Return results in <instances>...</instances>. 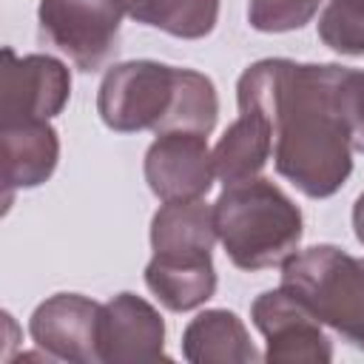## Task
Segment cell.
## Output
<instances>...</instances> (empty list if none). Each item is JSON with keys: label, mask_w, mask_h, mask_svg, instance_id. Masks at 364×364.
Segmentation results:
<instances>
[{"label": "cell", "mask_w": 364, "mask_h": 364, "mask_svg": "<svg viewBox=\"0 0 364 364\" xmlns=\"http://www.w3.org/2000/svg\"><path fill=\"white\" fill-rule=\"evenodd\" d=\"M338 63L267 57L236 82L239 114H259L273 139V165L296 191L327 199L353 173L350 128L338 102Z\"/></svg>", "instance_id": "obj_1"}, {"label": "cell", "mask_w": 364, "mask_h": 364, "mask_svg": "<svg viewBox=\"0 0 364 364\" xmlns=\"http://www.w3.org/2000/svg\"><path fill=\"white\" fill-rule=\"evenodd\" d=\"M97 114L117 134L191 131L208 136L219 117V94L208 74L156 60H128L105 71Z\"/></svg>", "instance_id": "obj_2"}, {"label": "cell", "mask_w": 364, "mask_h": 364, "mask_svg": "<svg viewBox=\"0 0 364 364\" xmlns=\"http://www.w3.org/2000/svg\"><path fill=\"white\" fill-rule=\"evenodd\" d=\"M213 225L228 259L250 273L284 264L304 236L299 205L264 176L225 185L213 202Z\"/></svg>", "instance_id": "obj_3"}, {"label": "cell", "mask_w": 364, "mask_h": 364, "mask_svg": "<svg viewBox=\"0 0 364 364\" xmlns=\"http://www.w3.org/2000/svg\"><path fill=\"white\" fill-rule=\"evenodd\" d=\"M282 287L364 353V259L336 245L296 250L282 264Z\"/></svg>", "instance_id": "obj_4"}, {"label": "cell", "mask_w": 364, "mask_h": 364, "mask_svg": "<svg viewBox=\"0 0 364 364\" xmlns=\"http://www.w3.org/2000/svg\"><path fill=\"white\" fill-rule=\"evenodd\" d=\"M122 0H40V40L82 71H100L119 48Z\"/></svg>", "instance_id": "obj_5"}, {"label": "cell", "mask_w": 364, "mask_h": 364, "mask_svg": "<svg viewBox=\"0 0 364 364\" xmlns=\"http://www.w3.org/2000/svg\"><path fill=\"white\" fill-rule=\"evenodd\" d=\"M71 97L68 65L51 54H14L3 46L0 65V125L48 122Z\"/></svg>", "instance_id": "obj_6"}, {"label": "cell", "mask_w": 364, "mask_h": 364, "mask_svg": "<svg viewBox=\"0 0 364 364\" xmlns=\"http://www.w3.org/2000/svg\"><path fill=\"white\" fill-rule=\"evenodd\" d=\"M250 318L264 336V361L273 364H330L333 341L321 321L284 287L264 290L250 304Z\"/></svg>", "instance_id": "obj_7"}, {"label": "cell", "mask_w": 364, "mask_h": 364, "mask_svg": "<svg viewBox=\"0 0 364 364\" xmlns=\"http://www.w3.org/2000/svg\"><path fill=\"white\" fill-rule=\"evenodd\" d=\"M100 307L82 293H54L34 307L28 333L51 361L100 364Z\"/></svg>", "instance_id": "obj_8"}, {"label": "cell", "mask_w": 364, "mask_h": 364, "mask_svg": "<svg viewBox=\"0 0 364 364\" xmlns=\"http://www.w3.org/2000/svg\"><path fill=\"white\" fill-rule=\"evenodd\" d=\"M145 182L162 202L202 199L213 185V151L208 136L191 131L159 134L145 151Z\"/></svg>", "instance_id": "obj_9"}, {"label": "cell", "mask_w": 364, "mask_h": 364, "mask_svg": "<svg viewBox=\"0 0 364 364\" xmlns=\"http://www.w3.org/2000/svg\"><path fill=\"white\" fill-rule=\"evenodd\" d=\"M100 364H139L165 355V321L159 310L136 293H117L100 307L97 327Z\"/></svg>", "instance_id": "obj_10"}, {"label": "cell", "mask_w": 364, "mask_h": 364, "mask_svg": "<svg viewBox=\"0 0 364 364\" xmlns=\"http://www.w3.org/2000/svg\"><path fill=\"white\" fill-rule=\"evenodd\" d=\"M60 162V136L51 122L0 125V165L6 208L14 191H28L51 179Z\"/></svg>", "instance_id": "obj_11"}, {"label": "cell", "mask_w": 364, "mask_h": 364, "mask_svg": "<svg viewBox=\"0 0 364 364\" xmlns=\"http://www.w3.org/2000/svg\"><path fill=\"white\" fill-rule=\"evenodd\" d=\"M182 355L191 364H253L262 358L245 321L225 307L202 310L188 321L182 333Z\"/></svg>", "instance_id": "obj_12"}, {"label": "cell", "mask_w": 364, "mask_h": 364, "mask_svg": "<svg viewBox=\"0 0 364 364\" xmlns=\"http://www.w3.org/2000/svg\"><path fill=\"white\" fill-rule=\"evenodd\" d=\"M145 284L171 313L202 307L216 293L213 256H159L145 264Z\"/></svg>", "instance_id": "obj_13"}, {"label": "cell", "mask_w": 364, "mask_h": 364, "mask_svg": "<svg viewBox=\"0 0 364 364\" xmlns=\"http://www.w3.org/2000/svg\"><path fill=\"white\" fill-rule=\"evenodd\" d=\"M213 205L205 199L162 202L151 219V247L159 256H213Z\"/></svg>", "instance_id": "obj_14"}, {"label": "cell", "mask_w": 364, "mask_h": 364, "mask_svg": "<svg viewBox=\"0 0 364 364\" xmlns=\"http://www.w3.org/2000/svg\"><path fill=\"white\" fill-rule=\"evenodd\" d=\"M273 156L270 128L259 114H239L213 148V171L222 185H236L262 176Z\"/></svg>", "instance_id": "obj_15"}, {"label": "cell", "mask_w": 364, "mask_h": 364, "mask_svg": "<svg viewBox=\"0 0 364 364\" xmlns=\"http://www.w3.org/2000/svg\"><path fill=\"white\" fill-rule=\"evenodd\" d=\"M125 14L179 40H202L219 23V0H122Z\"/></svg>", "instance_id": "obj_16"}, {"label": "cell", "mask_w": 364, "mask_h": 364, "mask_svg": "<svg viewBox=\"0 0 364 364\" xmlns=\"http://www.w3.org/2000/svg\"><path fill=\"white\" fill-rule=\"evenodd\" d=\"M324 0H247V23L262 34L304 28Z\"/></svg>", "instance_id": "obj_17"}, {"label": "cell", "mask_w": 364, "mask_h": 364, "mask_svg": "<svg viewBox=\"0 0 364 364\" xmlns=\"http://www.w3.org/2000/svg\"><path fill=\"white\" fill-rule=\"evenodd\" d=\"M318 37L327 48L347 54V57H364V17L338 9L327 3L318 14Z\"/></svg>", "instance_id": "obj_18"}, {"label": "cell", "mask_w": 364, "mask_h": 364, "mask_svg": "<svg viewBox=\"0 0 364 364\" xmlns=\"http://www.w3.org/2000/svg\"><path fill=\"white\" fill-rule=\"evenodd\" d=\"M338 102L350 128L353 151L364 154V68H347L338 80Z\"/></svg>", "instance_id": "obj_19"}, {"label": "cell", "mask_w": 364, "mask_h": 364, "mask_svg": "<svg viewBox=\"0 0 364 364\" xmlns=\"http://www.w3.org/2000/svg\"><path fill=\"white\" fill-rule=\"evenodd\" d=\"M353 233H355V239L364 245V191L358 193V199H355V205H353Z\"/></svg>", "instance_id": "obj_20"}, {"label": "cell", "mask_w": 364, "mask_h": 364, "mask_svg": "<svg viewBox=\"0 0 364 364\" xmlns=\"http://www.w3.org/2000/svg\"><path fill=\"white\" fill-rule=\"evenodd\" d=\"M327 3H333V6H338V9H347V11L358 14V17H364V0H327Z\"/></svg>", "instance_id": "obj_21"}]
</instances>
